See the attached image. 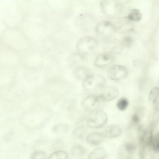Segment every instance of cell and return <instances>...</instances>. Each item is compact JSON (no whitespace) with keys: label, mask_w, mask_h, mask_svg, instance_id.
Returning <instances> with one entry per match:
<instances>
[{"label":"cell","mask_w":159,"mask_h":159,"mask_svg":"<svg viewBox=\"0 0 159 159\" xmlns=\"http://www.w3.org/2000/svg\"><path fill=\"white\" fill-rule=\"evenodd\" d=\"M0 15L7 27H17L25 18L15 0H0Z\"/></svg>","instance_id":"cell-1"},{"label":"cell","mask_w":159,"mask_h":159,"mask_svg":"<svg viewBox=\"0 0 159 159\" xmlns=\"http://www.w3.org/2000/svg\"><path fill=\"white\" fill-rule=\"evenodd\" d=\"M2 42L20 52L25 50L26 37L17 27H7L1 33Z\"/></svg>","instance_id":"cell-2"},{"label":"cell","mask_w":159,"mask_h":159,"mask_svg":"<svg viewBox=\"0 0 159 159\" xmlns=\"http://www.w3.org/2000/svg\"><path fill=\"white\" fill-rule=\"evenodd\" d=\"M20 62L19 52L1 42L0 44V63L15 64Z\"/></svg>","instance_id":"cell-3"},{"label":"cell","mask_w":159,"mask_h":159,"mask_svg":"<svg viewBox=\"0 0 159 159\" xmlns=\"http://www.w3.org/2000/svg\"><path fill=\"white\" fill-rule=\"evenodd\" d=\"M105 81V77L102 74L90 75L83 80L82 86L87 91L101 89L104 87Z\"/></svg>","instance_id":"cell-4"},{"label":"cell","mask_w":159,"mask_h":159,"mask_svg":"<svg viewBox=\"0 0 159 159\" xmlns=\"http://www.w3.org/2000/svg\"><path fill=\"white\" fill-rule=\"evenodd\" d=\"M107 120V116L104 111L97 109L91 111L87 121L88 126L91 128H97L102 127Z\"/></svg>","instance_id":"cell-5"},{"label":"cell","mask_w":159,"mask_h":159,"mask_svg":"<svg viewBox=\"0 0 159 159\" xmlns=\"http://www.w3.org/2000/svg\"><path fill=\"white\" fill-rule=\"evenodd\" d=\"M116 31L115 26L107 20L100 22L95 27V31L98 35L106 40L112 38Z\"/></svg>","instance_id":"cell-6"},{"label":"cell","mask_w":159,"mask_h":159,"mask_svg":"<svg viewBox=\"0 0 159 159\" xmlns=\"http://www.w3.org/2000/svg\"><path fill=\"white\" fill-rule=\"evenodd\" d=\"M97 44V41L94 38L89 36H85L78 40L76 46L79 52L81 54H85L94 49Z\"/></svg>","instance_id":"cell-7"},{"label":"cell","mask_w":159,"mask_h":159,"mask_svg":"<svg viewBox=\"0 0 159 159\" xmlns=\"http://www.w3.org/2000/svg\"><path fill=\"white\" fill-rule=\"evenodd\" d=\"M100 5L102 11L109 16L116 15L120 9V4L115 0H102L100 2Z\"/></svg>","instance_id":"cell-8"},{"label":"cell","mask_w":159,"mask_h":159,"mask_svg":"<svg viewBox=\"0 0 159 159\" xmlns=\"http://www.w3.org/2000/svg\"><path fill=\"white\" fill-rule=\"evenodd\" d=\"M128 73V70L126 67L120 65H115L108 69L107 75L109 79L117 80L125 78Z\"/></svg>","instance_id":"cell-9"},{"label":"cell","mask_w":159,"mask_h":159,"mask_svg":"<svg viewBox=\"0 0 159 159\" xmlns=\"http://www.w3.org/2000/svg\"><path fill=\"white\" fill-rule=\"evenodd\" d=\"M119 94L118 88L114 86L103 87L98 95L102 102L110 101L116 98Z\"/></svg>","instance_id":"cell-10"},{"label":"cell","mask_w":159,"mask_h":159,"mask_svg":"<svg viewBox=\"0 0 159 159\" xmlns=\"http://www.w3.org/2000/svg\"><path fill=\"white\" fill-rule=\"evenodd\" d=\"M104 46L105 50L111 53H119L122 51L123 48V46L121 41L112 38L106 39Z\"/></svg>","instance_id":"cell-11"},{"label":"cell","mask_w":159,"mask_h":159,"mask_svg":"<svg viewBox=\"0 0 159 159\" xmlns=\"http://www.w3.org/2000/svg\"><path fill=\"white\" fill-rule=\"evenodd\" d=\"M102 102L98 95H90L83 100L82 105L86 109L92 111L98 109L99 105Z\"/></svg>","instance_id":"cell-12"},{"label":"cell","mask_w":159,"mask_h":159,"mask_svg":"<svg viewBox=\"0 0 159 159\" xmlns=\"http://www.w3.org/2000/svg\"><path fill=\"white\" fill-rule=\"evenodd\" d=\"M113 60V57L110 54L102 53L97 56L94 61V64L98 67H103L111 63Z\"/></svg>","instance_id":"cell-13"},{"label":"cell","mask_w":159,"mask_h":159,"mask_svg":"<svg viewBox=\"0 0 159 159\" xmlns=\"http://www.w3.org/2000/svg\"><path fill=\"white\" fill-rule=\"evenodd\" d=\"M104 135L102 134L94 132L89 134L86 138V141L89 144L97 145L100 143L103 140Z\"/></svg>","instance_id":"cell-14"},{"label":"cell","mask_w":159,"mask_h":159,"mask_svg":"<svg viewBox=\"0 0 159 159\" xmlns=\"http://www.w3.org/2000/svg\"><path fill=\"white\" fill-rule=\"evenodd\" d=\"M122 132L121 128L117 125H112L106 127L104 129V135L109 137L119 136Z\"/></svg>","instance_id":"cell-15"},{"label":"cell","mask_w":159,"mask_h":159,"mask_svg":"<svg viewBox=\"0 0 159 159\" xmlns=\"http://www.w3.org/2000/svg\"><path fill=\"white\" fill-rule=\"evenodd\" d=\"M90 75L89 70L86 67H80L75 69L73 71V75L76 79L83 80Z\"/></svg>","instance_id":"cell-16"},{"label":"cell","mask_w":159,"mask_h":159,"mask_svg":"<svg viewBox=\"0 0 159 159\" xmlns=\"http://www.w3.org/2000/svg\"><path fill=\"white\" fill-rule=\"evenodd\" d=\"M107 156V154L105 150L102 147H100L94 149L89 155L88 158L105 159Z\"/></svg>","instance_id":"cell-17"},{"label":"cell","mask_w":159,"mask_h":159,"mask_svg":"<svg viewBox=\"0 0 159 159\" xmlns=\"http://www.w3.org/2000/svg\"><path fill=\"white\" fill-rule=\"evenodd\" d=\"M116 30L122 33H126L131 31L134 28V25L133 23L128 20H122L118 24L117 27H115Z\"/></svg>","instance_id":"cell-18"},{"label":"cell","mask_w":159,"mask_h":159,"mask_svg":"<svg viewBox=\"0 0 159 159\" xmlns=\"http://www.w3.org/2000/svg\"><path fill=\"white\" fill-rule=\"evenodd\" d=\"M85 151L84 147L78 144L73 145L70 150L71 154L76 157H81L83 156L85 153Z\"/></svg>","instance_id":"cell-19"},{"label":"cell","mask_w":159,"mask_h":159,"mask_svg":"<svg viewBox=\"0 0 159 159\" xmlns=\"http://www.w3.org/2000/svg\"><path fill=\"white\" fill-rule=\"evenodd\" d=\"M159 90L158 88L155 87L151 90L149 95V101L152 103L156 104L158 103Z\"/></svg>","instance_id":"cell-20"},{"label":"cell","mask_w":159,"mask_h":159,"mask_svg":"<svg viewBox=\"0 0 159 159\" xmlns=\"http://www.w3.org/2000/svg\"><path fill=\"white\" fill-rule=\"evenodd\" d=\"M142 17V14L139 11L134 10L128 14L127 19L129 21L137 22L141 20Z\"/></svg>","instance_id":"cell-21"},{"label":"cell","mask_w":159,"mask_h":159,"mask_svg":"<svg viewBox=\"0 0 159 159\" xmlns=\"http://www.w3.org/2000/svg\"><path fill=\"white\" fill-rule=\"evenodd\" d=\"M67 158L68 155L66 152L59 151L52 153L48 159H67Z\"/></svg>","instance_id":"cell-22"},{"label":"cell","mask_w":159,"mask_h":159,"mask_svg":"<svg viewBox=\"0 0 159 159\" xmlns=\"http://www.w3.org/2000/svg\"><path fill=\"white\" fill-rule=\"evenodd\" d=\"M152 138L151 132L150 131H147L143 134L141 137V142L144 144L148 145L151 144Z\"/></svg>","instance_id":"cell-23"},{"label":"cell","mask_w":159,"mask_h":159,"mask_svg":"<svg viewBox=\"0 0 159 159\" xmlns=\"http://www.w3.org/2000/svg\"><path fill=\"white\" fill-rule=\"evenodd\" d=\"M129 104L128 101L125 98H123L120 99L117 102V107L120 111H124L127 108Z\"/></svg>","instance_id":"cell-24"},{"label":"cell","mask_w":159,"mask_h":159,"mask_svg":"<svg viewBox=\"0 0 159 159\" xmlns=\"http://www.w3.org/2000/svg\"><path fill=\"white\" fill-rule=\"evenodd\" d=\"M153 150L156 152H158L159 149V134H156L154 137H152L151 143Z\"/></svg>","instance_id":"cell-25"},{"label":"cell","mask_w":159,"mask_h":159,"mask_svg":"<svg viewBox=\"0 0 159 159\" xmlns=\"http://www.w3.org/2000/svg\"><path fill=\"white\" fill-rule=\"evenodd\" d=\"M45 153L41 151H37L34 152L31 155L30 159H45Z\"/></svg>","instance_id":"cell-26"},{"label":"cell","mask_w":159,"mask_h":159,"mask_svg":"<svg viewBox=\"0 0 159 159\" xmlns=\"http://www.w3.org/2000/svg\"><path fill=\"white\" fill-rule=\"evenodd\" d=\"M124 47L126 48H130L133 44V39L132 38L129 36L124 37L121 41Z\"/></svg>","instance_id":"cell-27"},{"label":"cell","mask_w":159,"mask_h":159,"mask_svg":"<svg viewBox=\"0 0 159 159\" xmlns=\"http://www.w3.org/2000/svg\"><path fill=\"white\" fill-rule=\"evenodd\" d=\"M84 133V128L82 126H80L75 128L73 131L72 135L75 138H81L82 137Z\"/></svg>","instance_id":"cell-28"},{"label":"cell","mask_w":159,"mask_h":159,"mask_svg":"<svg viewBox=\"0 0 159 159\" xmlns=\"http://www.w3.org/2000/svg\"><path fill=\"white\" fill-rule=\"evenodd\" d=\"M131 119L134 123H138L139 121L140 118L137 114H135L132 116Z\"/></svg>","instance_id":"cell-29"},{"label":"cell","mask_w":159,"mask_h":159,"mask_svg":"<svg viewBox=\"0 0 159 159\" xmlns=\"http://www.w3.org/2000/svg\"><path fill=\"white\" fill-rule=\"evenodd\" d=\"M127 150L129 151H132L134 149V146L131 144H127L126 146Z\"/></svg>","instance_id":"cell-30"},{"label":"cell","mask_w":159,"mask_h":159,"mask_svg":"<svg viewBox=\"0 0 159 159\" xmlns=\"http://www.w3.org/2000/svg\"><path fill=\"white\" fill-rule=\"evenodd\" d=\"M2 42L1 41V33H0V44Z\"/></svg>","instance_id":"cell-31"}]
</instances>
